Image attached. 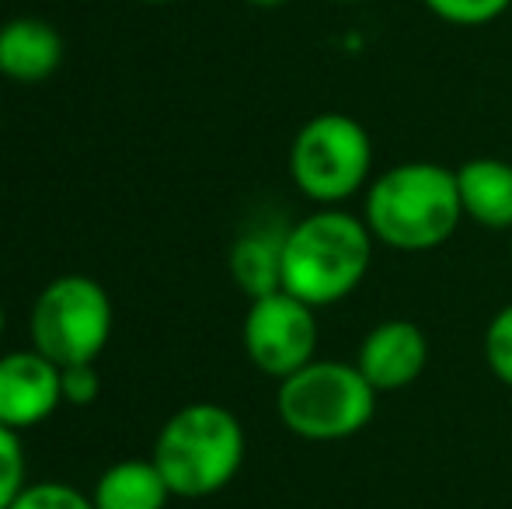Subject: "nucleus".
<instances>
[{
    "instance_id": "0eeeda50",
    "label": "nucleus",
    "mask_w": 512,
    "mask_h": 509,
    "mask_svg": "<svg viewBox=\"0 0 512 509\" xmlns=\"http://www.w3.org/2000/svg\"><path fill=\"white\" fill-rule=\"evenodd\" d=\"M241 339L248 360L265 377L286 381L310 360H317V314L293 293L276 290L269 297L251 300Z\"/></svg>"
},
{
    "instance_id": "1a4fd4ad",
    "label": "nucleus",
    "mask_w": 512,
    "mask_h": 509,
    "mask_svg": "<svg viewBox=\"0 0 512 509\" xmlns=\"http://www.w3.org/2000/svg\"><path fill=\"white\" fill-rule=\"evenodd\" d=\"M356 367L377 394L405 391L429 367V339L408 318L380 321L359 342Z\"/></svg>"
},
{
    "instance_id": "ddd939ff",
    "label": "nucleus",
    "mask_w": 512,
    "mask_h": 509,
    "mask_svg": "<svg viewBox=\"0 0 512 509\" xmlns=\"http://www.w3.org/2000/svg\"><path fill=\"white\" fill-rule=\"evenodd\" d=\"M171 489L154 461H119L105 468L91 492L95 509H164Z\"/></svg>"
},
{
    "instance_id": "2eb2a0df",
    "label": "nucleus",
    "mask_w": 512,
    "mask_h": 509,
    "mask_svg": "<svg viewBox=\"0 0 512 509\" xmlns=\"http://www.w3.org/2000/svg\"><path fill=\"white\" fill-rule=\"evenodd\" d=\"M7 509H95V503L67 482H39L25 485Z\"/></svg>"
},
{
    "instance_id": "6e6552de",
    "label": "nucleus",
    "mask_w": 512,
    "mask_h": 509,
    "mask_svg": "<svg viewBox=\"0 0 512 509\" xmlns=\"http://www.w3.org/2000/svg\"><path fill=\"white\" fill-rule=\"evenodd\" d=\"M63 405L60 367L39 349L0 356V426L32 429Z\"/></svg>"
},
{
    "instance_id": "a211bd4d",
    "label": "nucleus",
    "mask_w": 512,
    "mask_h": 509,
    "mask_svg": "<svg viewBox=\"0 0 512 509\" xmlns=\"http://www.w3.org/2000/svg\"><path fill=\"white\" fill-rule=\"evenodd\" d=\"M60 387L67 405H91L102 391V374L95 363H77V367H60Z\"/></svg>"
},
{
    "instance_id": "4be33fe9",
    "label": "nucleus",
    "mask_w": 512,
    "mask_h": 509,
    "mask_svg": "<svg viewBox=\"0 0 512 509\" xmlns=\"http://www.w3.org/2000/svg\"><path fill=\"white\" fill-rule=\"evenodd\" d=\"M147 4H168V0H147Z\"/></svg>"
},
{
    "instance_id": "f3484780",
    "label": "nucleus",
    "mask_w": 512,
    "mask_h": 509,
    "mask_svg": "<svg viewBox=\"0 0 512 509\" xmlns=\"http://www.w3.org/2000/svg\"><path fill=\"white\" fill-rule=\"evenodd\" d=\"M25 450L14 429L0 426V509H7L25 489Z\"/></svg>"
},
{
    "instance_id": "4468645a",
    "label": "nucleus",
    "mask_w": 512,
    "mask_h": 509,
    "mask_svg": "<svg viewBox=\"0 0 512 509\" xmlns=\"http://www.w3.org/2000/svg\"><path fill=\"white\" fill-rule=\"evenodd\" d=\"M436 18L450 21L460 28H478V25H492L495 18L512 7V0H422Z\"/></svg>"
},
{
    "instance_id": "20e7f679",
    "label": "nucleus",
    "mask_w": 512,
    "mask_h": 509,
    "mask_svg": "<svg viewBox=\"0 0 512 509\" xmlns=\"http://www.w3.org/2000/svg\"><path fill=\"white\" fill-rule=\"evenodd\" d=\"M279 422L300 440L335 443L363 433L377 412V391L356 363L310 360L297 374L279 381Z\"/></svg>"
},
{
    "instance_id": "f03ea898",
    "label": "nucleus",
    "mask_w": 512,
    "mask_h": 509,
    "mask_svg": "<svg viewBox=\"0 0 512 509\" xmlns=\"http://www.w3.org/2000/svg\"><path fill=\"white\" fill-rule=\"evenodd\" d=\"M373 265V234L342 206H317L286 227L283 290L317 311L359 290Z\"/></svg>"
},
{
    "instance_id": "423d86ee",
    "label": "nucleus",
    "mask_w": 512,
    "mask_h": 509,
    "mask_svg": "<svg viewBox=\"0 0 512 509\" xmlns=\"http://www.w3.org/2000/svg\"><path fill=\"white\" fill-rule=\"evenodd\" d=\"M32 349L56 363H95L112 335V300L91 276H60L32 304Z\"/></svg>"
},
{
    "instance_id": "f8f14e48",
    "label": "nucleus",
    "mask_w": 512,
    "mask_h": 509,
    "mask_svg": "<svg viewBox=\"0 0 512 509\" xmlns=\"http://www.w3.org/2000/svg\"><path fill=\"white\" fill-rule=\"evenodd\" d=\"M283 241L286 231L255 227L244 231L230 248V276L251 300L283 290Z\"/></svg>"
},
{
    "instance_id": "f257e3e1",
    "label": "nucleus",
    "mask_w": 512,
    "mask_h": 509,
    "mask_svg": "<svg viewBox=\"0 0 512 509\" xmlns=\"http://www.w3.org/2000/svg\"><path fill=\"white\" fill-rule=\"evenodd\" d=\"M363 220L373 241L398 252L443 248L464 220L457 171L436 161H405L380 171L363 192Z\"/></svg>"
},
{
    "instance_id": "7ed1b4c3",
    "label": "nucleus",
    "mask_w": 512,
    "mask_h": 509,
    "mask_svg": "<svg viewBox=\"0 0 512 509\" xmlns=\"http://www.w3.org/2000/svg\"><path fill=\"white\" fill-rule=\"evenodd\" d=\"M157 471L171 496L206 499L227 489L244 464V426L213 401H196L171 415L154 443Z\"/></svg>"
},
{
    "instance_id": "aec40b11",
    "label": "nucleus",
    "mask_w": 512,
    "mask_h": 509,
    "mask_svg": "<svg viewBox=\"0 0 512 509\" xmlns=\"http://www.w3.org/2000/svg\"><path fill=\"white\" fill-rule=\"evenodd\" d=\"M4 328H7V318H4V307H0V339H4Z\"/></svg>"
},
{
    "instance_id": "9b49d317",
    "label": "nucleus",
    "mask_w": 512,
    "mask_h": 509,
    "mask_svg": "<svg viewBox=\"0 0 512 509\" xmlns=\"http://www.w3.org/2000/svg\"><path fill=\"white\" fill-rule=\"evenodd\" d=\"M457 192L464 220L485 231L512 234V164L502 157H471L457 168Z\"/></svg>"
},
{
    "instance_id": "dca6fc26",
    "label": "nucleus",
    "mask_w": 512,
    "mask_h": 509,
    "mask_svg": "<svg viewBox=\"0 0 512 509\" xmlns=\"http://www.w3.org/2000/svg\"><path fill=\"white\" fill-rule=\"evenodd\" d=\"M485 363L502 384L512 387V304L499 307L485 328Z\"/></svg>"
},
{
    "instance_id": "6ab92c4d",
    "label": "nucleus",
    "mask_w": 512,
    "mask_h": 509,
    "mask_svg": "<svg viewBox=\"0 0 512 509\" xmlns=\"http://www.w3.org/2000/svg\"><path fill=\"white\" fill-rule=\"evenodd\" d=\"M244 4L258 7V11H272V7H283V4H290V0H244Z\"/></svg>"
},
{
    "instance_id": "9d476101",
    "label": "nucleus",
    "mask_w": 512,
    "mask_h": 509,
    "mask_svg": "<svg viewBox=\"0 0 512 509\" xmlns=\"http://www.w3.org/2000/svg\"><path fill=\"white\" fill-rule=\"evenodd\" d=\"M63 63V39L42 18H14L0 25V74L18 84H39Z\"/></svg>"
},
{
    "instance_id": "39448f33",
    "label": "nucleus",
    "mask_w": 512,
    "mask_h": 509,
    "mask_svg": "<svg viewBox=\"0 0 512 509\" xmlns=\"http://www.w3.org/2000/svg\"><path fill=\"white\" fill-rule=\"evenodd\" d=\"M373 140L342 112L307 119L290 143V178L317 206H342L373 182Z\"/></svg>"
},
{
    "instance_id": "412c9836",
    "label": "nucleus",
    "mask_w": 512,
    "mask_h": 509,
    "mask_svg": "<svg viewBox=\"0 0 512 509\" xmlns=\"http://www.w3.org/2000/svg\"><path fill=\"white\" fill-rule=\"evenodd\" d=\"M331 4H363V0H331Z\"/></svg>"
}]
</instances>
